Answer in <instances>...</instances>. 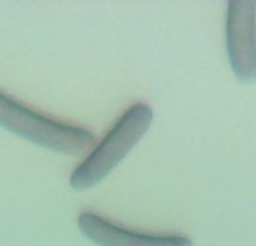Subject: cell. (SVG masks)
<instances>
[{
	"instance_id": "3",
	"label": "cell",
	"mask_w": 256,
	"mask_h": 246,
	"mask_svg": "<svg viewBox=\"0 0 256 246\" xmlns=\"http://www.w3.org/2000/svg\"><path fill=\"white\" fill-rule=\"evenodd\" d=\"M226 53L236 77L256 80V2L232 0L226 9Z\"/></svg>"
},
{
	"instance_id": "1",
	"label": "cell",
	"mask_w": 256,
	"mask_h": 246,
	"mask_svg": "<svg viewBox=\"0 0 256 246\" xmlns=\"http://www.w3.org/2000/svg\"><path fill=\"white\" fill-rule=\"evenodd\" d=\"M152 120L153 110L148 104L135 102L130 105L74 170L70 186L76 191H84L100 183L138 144L150 128Z\"/></svg>"
},
{
	"instance_id": "4",
	"label": "cell",
	"mask_w": 256,
	"mask_h": 246,
	"mask_svg": "<svg viewBox=\"0 0 256 246\" xmlns=\"http://www.w3.org/2000/svg\"><path fill=\"white\" fill-rule=\"evenodd\" d=\"M78 227L86 237L99 246H192L190 237L184 234L130 230L90 210L80 213Z\"/></svg>"
},
{
	"instance_id": "2",
	"label": "cell",
	"mask_w": 256,
	"mask_h": 246,
	"mask_svg": "<svg viewBox=\"0 0 256 246\" xmlns=\"http://www.w3.org/2000/svg\"><path fill=\"white\" fill-rule=\"evenodd\" d=\"M0 126L44 149L81 155L94 144L93 132L40 114L0 90Z\"/></svg>"
}]
</instances>
